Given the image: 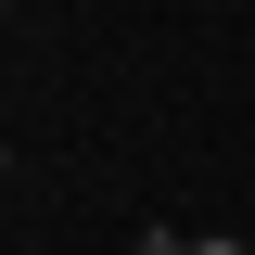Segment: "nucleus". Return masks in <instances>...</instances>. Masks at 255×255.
<instances>
[{
  "instance_id": "nucleus-1",
  "label": "nucleus",
  "mask_w": 255,
  "mask_h": 255,
  "mask_svg": "<svg viewBox=\"0 0 255 255\" xmlns=\"http://www.w3.org/2000/svg\"><path fill=\"white\" fill-rule=\"evenodd\" d=\"M191 255H255V243H243V230H191Z\"/></svg>"
}]
</instances>
